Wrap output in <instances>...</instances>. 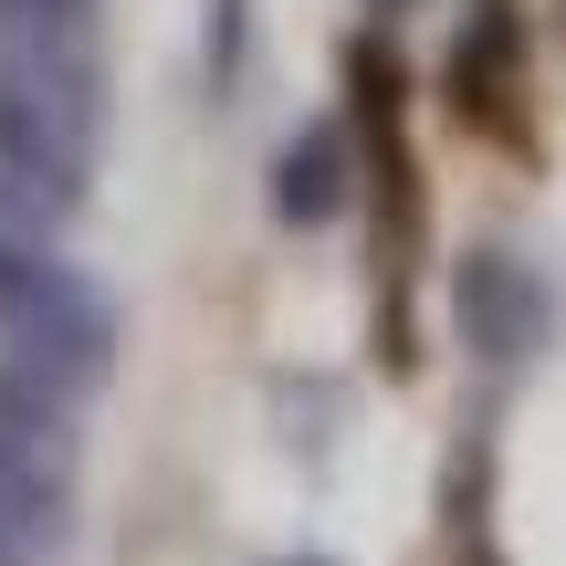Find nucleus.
Returning <instances> with one entry per match:
<instances>
[{
	"label": "nucleus",
	"instance_id": "nucleus-1",
	"mask_svg": "<svg viewBox=\"0 0 566 566\" xmlns=\"http://www.w3.org/2000/svg\"><path fill=\"white\" fill-rule=\"evenodd\" d=\"M451 95L483 137H525V21H514V0H472V32L451 53Z\"/></svg>",
	"mask_w": 566,
	"mask_h": 566
},
{
	"label": "nucleus",
	"instance_id": "nucleus-2",
	"mask_svg": "<svg viewBox=\"0 0 566 566\" xmlns=\"http://www.w3.org/2000/svg\"><path fill=\"white\" fill-rule=\"evenodd\" d=\"M462 325H472L483 357H535L546 325H556V304H546V283L514 263V252H472V273H462Z\"/></svg>",
	"mask_w": 566,
	"mask_h": 566
}]
</instances>
